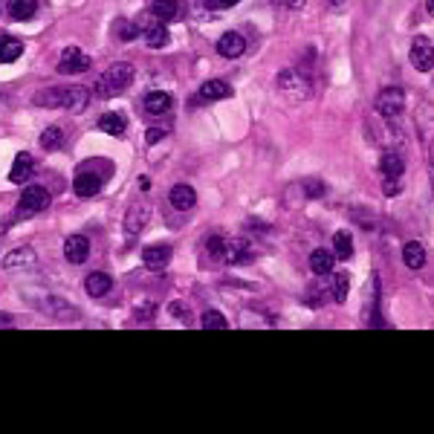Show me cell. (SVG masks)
Segmentation results:
<instances>
[{"mask_svg": "<svg viewBox=\"0 0 434 434\" xmlns=\"http://www.w3.org/2000/svg\"><path fill=\"white\" fill-rule=\"evenodd\" d=\"M255 258V252H252V243L246 237H232L226 241V252H223V261L226 263H246Z\"/></svg>", "mask_w": 434, "mask_h": 434, "instance_id": "11", "label": "cell"}, {"mask_svg": "<svg viewBox=\"0 0 434 434\" xmlns=\"http://www.w3.org/2000/svg\"><path fill=\"white\" fill-rule=\"evenodd\" d=\"M21 52H23V41L12 38V35H3V38H0V61H3V64L21 58Z\"/></svg>", "mask_w": 434, "mask_h": 434, "instance_id": "28", "label": "cell"}, {"mask_svg": "<svg viewBox=\"0 0 434 434\" xmlns=\"http://www.w3.org/2000/svg\"><path fill=\"white\" fill-rule=\"evenodd\" d=\"M333 255L339 261H351L354 258V237L347 232H336L333 235Z\"/></svg>", "mask_w": 434, "mask_h": 434, "instance_id": "27", "label": "cell"}, {"mask_svg": "<svg viewBox=\"0 0 434 434\" xmlns=\"http://www.w3.org/2000/svg\"><path fill=\"white\" fill-rule=\"evenodd\" d=\"M275 3H278V6H284V9H292V12H296V9H301V6H304V0H275Z\"/></svg>", "mask_w": 434, "mask_h": 434, "instance_id": "40", "label": "cell"}, {"mask_svg": "<svg viewBox=\"0 0 434 434\" xmlns=\"http://www.w3.org/2000/svg\"><path fill=\"white\" fill-rule=\"evenodd\" d=\"M50 191L47 188H41V186H30V188H23V197H21V215H38V212H44V208L50 206Z\"/></svg>", "mask_w": 434, "mask_h": 434, "instance_id": "6", "label": "cell"}, {"mask_svg": "<svg viewBox=\"0 0 434 434\" xmlns=\"http://www.w3.org/2000/svg\"><path fill=\"white\" fill-rule=\"evenodd\" d=\"M347 292H351V278L347 272H336L333 275V301H347Z\"/></svg>", "mask_w": 434, "mask_h": 434, "instance_id": "32", "label": "cell"}, {"mask_svg": "<svg viewBox=\"0 0 434 434\" xmlns=\"http://www.w3.org/2000/svg\"><path fill=\"white\" fill-rule=\"evenodd\" d=\"M6 9H9V15L15 21H30L38 12V0H9Z\"/></svg>", "mask_w": 434, "mask_h": 434, "instance_id": "26", "label": "cell"}, {"mask_svg": "<svg viewBox=\"0 0 434 434\" xmlns=\"http://www.w3.org/2000/svg\"><path fill=\"white\" fill-rule=\"evenodd\" d=\"M139 32H142V26L139 23H133V21H128V18H119L116 23H113V35L119 38V41H133V38H139Z\"/></svg>", "mask_w": 434, "mask_h": 434, "instance_id": "30", "label": "cell"}, {"mask_svg": "<svg viewBox=\"0 0 434 434\" xmlns=\"http://www.w3.org/2000/svg\"><path fill=\"white\" fill-rule=\"evenodd\" d=\"M243 50H246V41H243L241 32H226L217 41V52L223 55V58H241Z\"/></svg>", "mask_w": 434, "mask_h": 434, "instance_id": "15", "label": "cell"}, {"mask_svg": "<svg viewBox=\"0 0 434 434\" xmlns=\"http://www.w3.org/2000/svg\"><path fill=\"white\" fill-rule=\"evenodd\" d=\"M64 255L69 263H84L90 255V241L84 235H69L64 241Z\"/></svg>", "mask_w": 434, "mask_h": 434, "instance_id": "12", "label": "cell"}, {"mask_svg": "<svg viewBox=\"0 0 434 434\" xmlns=\"http://www.w3.org/2000/svg\"><path fill=\"white\" fill-rule=\"evenodd\" d=\"M330 3H333V6H342V3H345V0H330Z\"/></svg>", "mask_w": 434, "mask_h": 434, "instance_id": "43", "label": "cell"}, {"mask_svg": "<svg viewBox=\"0 0 434 434\" xmlns=\"http://www.w3.org/2000/svg\"><path fill=\"white\" fill-rule=\"evenodd\" d=\"M380 168H382L385 177H402V171H405L402 153H400V151H385L382 160H380Z\"/></svg>", "mask_w": 434, "mask_h": 434, "instance_id": "23", "label": "cell"}, {"mask_svg": "<svg viewBox=\"0 0 434 434\" xmlns=\"http://www.w3.org/2000/svg\"><path fill=\"white\" fill-rule=\"evenodd\" d=\"M93 64V58L87 52H81L78 47H69L61 52V61H58V73L61 76H78V73H87Z\"/></svg>", "mask_w": 434, "mask_h": 434, "instance_id": "4", "label": "cell"}, {"mask_svg": "<svg viewBox=\"0 0 434 434\" xmlns=\"http://www.w3.org/2000/svg\"><path fill=\"white\" fill-rule=\"evenodd\" d=\"M32 171H35V160H32L30 153L23 151V153H18V157H15V162H12L9 180H12V183H15V186H23L26 180L32 177Z\"/></svg>", "mask_w": 434, "mask_h": 434, "instance_id": "16", "label": "cell"}, {"mask_svg": "<svg viewBox=\"0 0 434 434\" xmlns=\"http://www.w3.org/2000/svg\"><path fill=\"white\" fill-rule=\"evenodd\" d=\"M275 84H278V90H281L290 102H301V99H307V96L313 93L310 76H304L301 69H281L278 78H275Z\"/></svg>", "mask_w": 434, "mask_h": 434, "instance_id": "2", "label": "cell"}, {"mask_svg": "<svg viewBox=\"0 0 434 434\" xmlns=\"http://www.w3.org/2000/svg\"><path fill=\"white\" fill-rule=\"evenodd\" d=\"M73 191L78 194V197H93V194L102 191V177L99 174H90V171H78L76 180H73Z\"/></svg>", "mask_w": 434, "mask_h": 434, "instance_id": "14", "label": "cell"}, {"mask_svg": "<svg viewBox=\"0 0 434 434\" xmlns=\"http://www.w3.org/2000/svg\"><path fill=\"white\" fill-rule=\"evenodd\" d=\"M208 9H232L235 3H241V0H203Z\"/></svg>", "mask_w": 434, "mask_h": 434, "instance_id": "37", "label": "cell"}, {"mask_svg": "<svg viewBox=\"0 0 434 434\" xmlns=\"http://www.w3.org/2000/svg\"><path fill=\"white\" fill-rule=\"evenodd\" d=\"M142 35H145V44L151 47V50H162L165 44H168V30H165V23L162 21H157V23H148V26H142Z\"/></svg>", "mask_w": 434, "mask_h": 434, "instance_id": "20", "label": "cell"}, {"mask_svg": "<svg viewBox=\"0 0 434 434\" xmlns=\"http://www.w3.org/2000/svg\"><path fill=\"white\" fill-rule=\"evenodd\" d=\"M87 105H90V90L87 87H78V84H73V87H61V107L64 110H69V113H81Z\"/></svg>", "mask_w": 434, "mask_h": 434, "instance_id": "8", "label": "cell"}, {"mask_svg": "<svg viewBox=\"0 0 434 434\" xmlns=\"http://www.w3.org/2000/svg\"><path fill=\"white\" fill-rule=\"evenodd\" d=\"M426 12H428V15L434 18V0H426Z\"/></svg>", "mask_w": 434, "mask_h": 434, "instance_id": "41", "label": "cell"}, {"mask_svg": "<svg viewBox=\"0 0 434 434\" xmlns=\"http://www.w3.org/2000/svg\"><path fill=\"white\" fill-rule=\"evenodd\" d=\"M382 191L388 194V197H391V194H397V191H400V177H385Z\"/></svg>", "mask_w": 434, "mask_h": 434, "instance_id": "38", "label": "cell"}, {"mask_svg": "<svg viewBox=\"0 0 434 434\" xmlns=\"http://www.w3.org/2000/svg\"><path fill=\"white\" fill-rule=\"evenodd\" d=\"M168 261H171V246H168V243H151V246L142 249V263L148 270H153V272L165 270Z\"/></svg>", "mask_w": 434, "mask_h": 434, "instance_id": "9", "label": "cell"}, {"mask_svg": "<svg viewBox=\"0 0 434 434\" xmlns=\"http://www.w3.org/2000/svg\"><path fill=\"white\" fill-rule=\"evenodd\" d=\"M133 84V67L128 61H116L113 67H107L105 73L99 76V81H96L93 93L99 96V99H113V96L124 93Z\"/></svg>", "mask_w": 434, "mask_h": 434, "instance_id": "1", "label": "cell"}, {"mask_svg": "<svg viewBox=\"0 0 434 434\" xmlns=\"http://www.w3.org/2000/svg\"><path fill=\"white\" fill-rule=\"evenodd\" d=\"M177 12H180V0H153L151 3V15L157 21H162V23L174 21Z\"/></svg>", "mask_w": 434, "mask_h": 434, "instance_id": "25", "label": "cell"}, {"mask_svg": "<svg viewBox=\"0 0 434 434\" xmlns=\"http://www.w3.org/2000/svg\"><path fill=\"white\" fill-rule=\"evenodd\" d=\"M84 287H87V292L93 299H102V296H107V292L113 290V278H110L107 272H90L87 281H84Z\"/></svg>", "mask_w": 434, "mask_h": 434, "instance_id": "18", "label": "cell"}, {"mask_svg": "<svg viewBox=\"0 0 434 434\" xmlns=\"http://www.w3.org/2000/svg\"><path fill=\"white\" fill-rule=\"evenodd\" d=\"M200 96H203L206 102H220V99H229V96H232V84L220 81V78H212V81H206L203 87H200Z\"/></svg>", "mask_w": 434, "mask_h": 434, "instance_id": "21", "label": "cell"}, {"mask_svg": "<svg viewBox=\"0 0 434 434\" xmlns=\"http://www.w3.org/2000/svg\"><path fill=\"white\" fill-rule=\"evenodd\" d=\"M171 105H174V99H171L168 93H162V90H153V93L145 96V110H148L151 116L168 113V110H171Z\"/></svg>", "mask_w": 434, "mask_h": 434, "instance_id": "19", "label": "cell"}, {"mask_svg": "<svg viewBox=\"0 0 434 434\" xmlns=\"http://www.w3.org/2000/svg\"><path fill=\"white\" fill-rule=\"evenodd\" d=\"M409 61L414 69H420V73H428V69H434V44L428 38H414L411 44V52H409Z\"/></svg>", "mask_w": 434, "mask_h": 434, "instance_id": "5", "label": "cell"}, {"mask_svg": "<svg viewBox=\"0 0 434 434\" xmlns=\"http://www.w3.org/2000/svg\"><path fill=\"white\" fill-rule=\"evenodd\" d=\"M304 191H307V197H321V194H325V183H318V180H307Z\"/></svg>", "mask_w": 434, "mask_h": 434, "instance_id": "35", "label": "cell"}, {"mask_svg": "<svg viewBox=\"0 0 434 434\" xmlns=\"http://www.w3.org/2000/svg\"><path fill=\"white\" fill-rule=\"evenodd\" d=\"M165 136V131L162 128H148V133H145V139H148V145H157L160 139Z\"/></svg>", "mask_w": 434, "mask_h": 434, "instance_id": "39", "label": "cell"}, {"mask_svg": "<svg viewBox=\"0 0 434 434\" xmlns=\"http://www.w3.org/2000/svg\"><path fill=\"white\" fill-rule=\"evenodd\" d=\"M32 263H35V252L30 246H18L3 258V270L15 272V270H23V267H32Z\"/></svg>", "mask_w": 434, "mask_h": 434, "instance_id": "17", "label": "cell"}, {"mask_svg": "<svg viewBox=\"0 0 434 434\" xmlns=\"http://www.w3.org/2000/svg\"><path fill=\"white\" fill-rule=\"evenodd\" d=\"M41 310H44L47 316H55L58 321H76L81 316V310L76 304H69V301H64L58 296H50L44 304H41Z\"/></svg>", "mask_w": 434, "mask_h": 434, "instance_id": "7", "label": "cell"}, {"mask_svg": "<svg viewBox=\"0 0 434 434\" xmlns=\"http://www.w3.org/2000/svg\"><path fill=\"white\" fill-rule=\"evenodd\" d=\"M0 325H12V318H6V316H3V318H0Z\"/></svg>", "mask_w": 434, "mask_h": 434, "instance_id": "42", "label": "cell"}, {"mask_svg": "<svg viewBox=\"0 0 434 434\" xmlns=\"http://www.w3.org/2000/svg\"><path fill=\"white\" fill-rule=\"evenodd\" d=\"M206 252H208V255H212L215 261H223V252H226V237H223V235H212V237L206 241Z\"/></svg>", "mask_w": 434, "mask_h": 434, "instance_id": "34", "label": "cell"}, {"mask_svg": "<svg viewBox=\"0 0 434 434\" xmlns=\"http://www.w3.org/2000/svg\"><path fill=\"white\" fill-rule=\"evenodd\" d=\"M373 107H376V113L385 116V119L402 116V110H405V93H402V87H385L380 96H376Z\"/></svg>", "mask_w": 434, "mask_h": 434, "instance_id": "3", "label": "cell"}, {"mask_svg": "<svg viewBox=\"0 0 434 434\" xmlns=\"http://www.w3.org/2000/svg\"><path fill=\"white\" fill-rule=\"evenodd\" d=\"M96 128L107 136H124V119L116 113H105V116H99V122H96Z\"/></svg>", "mask_w": 434, "mask_h": 434, "instance_id": "29", "label": "cell"}, {"mask_svg": "<svg viewBox=\"0 0 434 434\" xmlns=\"http://www.w3.org/2000/svg\"><path fill=\"white\" fill-rule=\"evenodd\" d=\"M168 200H171V206L177 208V212H191V208L197 206V191H194L191 186H186V183H180V186L171 188Z\"/></svg>", "mask_w": 434, "mask_h": 434, "instance_id": "13", "label": "cell"}, {"mask_svg": "<svg viewBox=\"0 0 434 434\" xmlns=\"http://www.w3.org/2000/svg\"><path fill=\"white\" fill-rule=\"evenodd\" d=\"M38 142H41V148H44V151H58L64 145V131L61 128H47L44 133H41Z\"/></svg>", "mask_w": 434, "mask_h": 434, "instance_id": "31", "label": "cell"}, {"mask_svg": "<svg viewBox=\"0 0 434 434\" xmlns=\"http://www.w3.org/2000/svg\"><path fill=\"white\" fill-rule=\"evenodd\" d=\"M333 263H336V255L330 249H316L310 255V270L316 275H333Z\"/></svg>", "mask_w": 434, "mask_h": 434, "instance_id": "22", "label": "cell"}, {"mask_svg": "<svg viewBox=\"0 0 434 434\" xmlns=\"http://www.w3.org/2000/svg\"><path fill=\"white\" fill-rule=\"evenodd\" d=\"M200 321H203V327H206V330H226V327H229L226 316H223L220 310H206Z\"/></svg>", "mask_w": 434, "mask_h": 434, "instance_id": "33", "label": "cell"}, {"mask_svg": "<svg viewBox=\"0 0 434 434\" xmlns=\"http://www.w3.org/2000/svg\"><path fill=\"white\" fill-rule=\"evenodd\" d=\"M402 261H405V267H409V270H423V263H426V249H423V243H417V241L405 243V246H402Z\"/></svg>", "mask_w": 434, "mask_h": 434, "instance_id": "24", "label": "cell"}, {"mask_svg": "<svg viewBox=\"0 0 434 434\" xmlns=\"http://www.w3.org/2000/svg\"><path fill=\"white\" fill-rule=\"evenodd\" d=\"M168 313H174V318L177 321H186V325H188V318H191L188 307H183V304H171V307H168Z\"/></svg>", "mask_w": 434, "mask_h": 434, "instance_id": "36", "label": "cell"}, {"mask_svg": "<svg viewBox=\"0 0 434 434\" xmlns=\"http://www.w3.org/2000/svg\"><path fill=\"white\" fill-rule=\"evenodd\" d=\"M148 217H151V206L145 200H136L128 208V215H124V232H128V235H139V232L145 229Z\"/></svg>", "mask_w": 434, "mask_h": 434, "instance_id": "10", "label": "cell"}]
</instances>
